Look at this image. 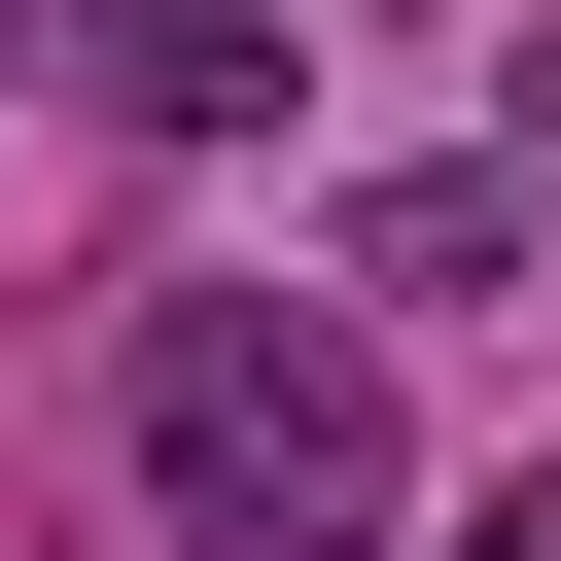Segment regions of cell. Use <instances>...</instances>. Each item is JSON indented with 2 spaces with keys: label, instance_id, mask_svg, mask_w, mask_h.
I'll return each instance as SVG.
<instances>
[{
  "label": "cell",
  "instance_id": "6da1fadb",
  "mask_svg": "<svg viewBox=\"0 0 561 561\" xmlns=\"http://www.w3.org/2000/svg\"><path fill=\"white\" fill-rule=\"evenodd\" d=\"M140 491H175V561H386V526H421V456H386V316L175 280V316H140Z\"/></svg>",
  "mask_w": 561,
  "mask_h": 561
},
{
  "label": "cell",
  "instance_id": "7a4b0ae2",
  "mask_svg": "<svg viewBox=\"0 0 561 561\" xmlns=\"http://www.w3.org/2000/svg\"><path fill=\"white\" fill-rule=\"evenodd\" d=\"M35 70L140 105V140H245V105H280V0H35Z\"/></svg>",
  "mask_w": 561,
  "mask_h": 561
},
{
  "label": "cell",
  "instance_id": "3957f363",
  "mask_svg": "<svg viewBox=\"0 0 561 561\" xmlns=\"http://www.w3.org/2000/svg\"><path fill=\"white\" fill-rule=\"evenodd\" d=\"M526 280V140H456V175H351V280L316 316H491Z\"/></svg>",
  "mask_w": 561,
  "mask_h": 561
},
{
  "label": "cell",
  "instance_id": "277c9868",
  "mask_svg": "<svg viewBox=\"0 0 561 561\" xmlns=\"http://www.w3.org/2000/svg\"><path fill=\"white\" fill-rule=\"evenodd\" d=\"M456 561H561V456H526V491H491V526H456Z\"/></svg>",
  "mask_w": 561,
  "mask_h": 561
}]
</instances>
